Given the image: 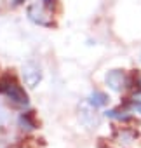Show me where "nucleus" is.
Instances as JSON below:
<instances>
[{"label": "nucleus", "instance_id": "obj_1", "mask_svg": "<svg viewBox=\"0 0 141 148\" xmlns=\"http://www.w3.org/2000/svg\"><path fill=\"white\" fill-rule=\"evenodd\" d=\"M0 92H4L16 105H21V106L28 105V96L25 94V91L12 79H2V80H0Z\"/></svg>", "mask_w": 141, "mask_h": 148}, {"label": "nucleus", "instance_id": "obj_2", "mask_svg": "<svg viewBox=\"0 0 141 148\" xmlns=\"http://www.w3.org/2000/svg\"><path fill=\"white\" fill-rule=\"evenodd\" d=\"M28 18H30L35 25H40V26H51V25H52L51 16H49V12L45 11V5H44V4H38V2H35V4H31V5L28 7Z\"/></svg>", "mask_w": 141, "mask_h": 148}, {"label": "nucleus", "instance_id": "obj_3", "mask_svg": "<svg viewBox=\"0 0 141 148\" xmlns=\"http://www.w3.org/2000/svg\"><path fill=\"white\" fill-rule=\"evenodd\" d=\"M106 86L112 89V91H122L125 86H127V77H125V71L124 70H112L106 73Z\"/></svg>", "mask_w": 141, "mask_h": 148}, {"label": "nucleus", "instance_id": "obj_4", "mask_svg": "<svg viewBox=\"0 0 141 148\" xmlns=\"http://www.w3.org/2000/svg\"><path fill=\"white\" fill-rule=\"evenodd\" d=\"M23 79L25 82L30 86V87H35L40 79H42V73H40V68L35 64V63H26L25 68H23Z\"/></svg>", "mask_w": 141, "mask_h": 148}, {"label": "nucleus", "instance_id": "obj_5", "mask_svg": "<svg viewBox=\"0 0 141 148\" xmlns=\"http://www.w3.org/2000/svg\"><path fill=\"white\" fill-rule=\"evenodd\" d=\"M89 103L94 106V108H99V106H105L106 103H108V96L106 94H103V92H92L91 96H89Z\"/></svg>", "mask_w": 141, "mask_h": 148}, {"label": "nucleus", "instance_id": "obj_6", "mask_svg": "<svg viewBox=\"0 0 141 148\" xmlns=\"http://www.w3.org/2000/svg\"><path fill=\"white\" fill-rule=\"evenodd\" d=\"M106 117L110 119H117V120H129V113L127 112H120V110H108L106 112Z\"/></svg>", "mask_w": 141, "mask_h": 148}, {"label": "nucleus", "instance_id": "obj_7", "mask_svg": "<svg viewBox=\"0 0 141 148\" xmlns=\"http://www.w3.org/2000/svg\"><path fill=\"white\" fill-rule=\"evenodd\" d=\"M132 108L141 113V94H134V98H132Z\"/></svg>", "mask_w": 141, "mask_h": 148}, {"label": "nucleus", "instance_id": "obj_8", "mask_svg": "<svg viewBox=\"0 0 141 148\" xmlns=\"http://www.w3.org/2000/svg\"><path fill=\"white\" fill-rule=\"evenodd\" d=\"M54 2H56V0H42V4H44L47 9H49V7H52V5H54Z\"/></svg>", "mask_w": 141, "mask_h": 148}, {"label": "nucleus", "instance_id": "obj_9", "mask_svg": "<svg viewBox=\"0 0 141 148\" xmlns=\"http://www.w3.org/2000/svg\"><path fill=\"white\" fill-rule=\"evenodd\" d=\"M5 120V113H4V110H0V124H2Z\"/></svg>", "mask_w": 141, "mask_h": 148}, {"label": "nucleus", "instance_id": "obj_10", "mask_svg": "<svg viewBox=\"0 0 141 148\" xmlns=\"http://www.w3.org/2000/svg\"><path fill=\"white\" fill-rule=\"evenodd\" d=\"M21 2H25V0H14V4H21Z\"/></svg>", "mask_w": 141, "mask_h": 148}, {"label": "nucleus", "instance_id": "obj_11", "mask_svg": "<svg viewBox=\"0 0 141 148\" xmlns=\"http://www.w3.org/2000/svg\"><path fill=\"white\" fill-rule=\"evenodd\" d=\"M138 86H139V87H141V79H139V80H138Z\"/></svg>", "mask_w": 141, "mask_h": 148}]
</instances>
